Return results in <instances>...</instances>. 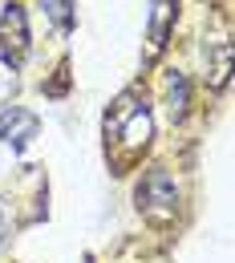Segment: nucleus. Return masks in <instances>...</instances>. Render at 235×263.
Here are the masks:
<instances>
[{"label": "nucleus", "mask_w": 235, "mask_h": 263, "mask_svg": "<svg viewBox=\"0 0 235 263\" xmlns=\"http://www.w3.org/2000/svg\"><path fill=\"white\" fill-rule=\"evenodd\" d=\"M105 134H114L126 150H142L150 142V109H146V101L142 105L134 98L118 101L114 118H105Z\"/></svg>", "instance_id": "obj_2"}, {"label": "nucleus", "mask_w": 235, "mask_h": 263, "mask_svg": "<svg viewBox=\"0 0 235 263\" xmlns=\"http://www.w3.org/2000/svg\"><path fill=\"white\" fill-rule=\"evenodd\" d=\"M170 16H174V8H170V0H154V12H150V49L158 53L162 45H167V29H170Z\"/></svg>", "instance_id": "obj_6"}, {"label": "nucleus", "mask_w": 235, "mask_h": 263, "mask_svg": "<svg viewBox=\"0 0 235 263\" xmlns=\"http://www.w3.org/2000/svg\"><path fill=\"white\" fill-rule=\"evenodd\" d=\"M138 211L150 223H170L174 219V211H178V186H174V178L162 166H154L142 178V186H138Z\"/></svg>", "instance_id": "obj_1"}, {"label": "nucleus", "mask_w": 235, "mask_h": 263, "mask_svg": "<svg viewBox=\"0 0 235 263\" xmlns=\"http://www.w3.org/2000/svg\"><path fill=\"white\" fill-rule=\"evenodd\" d=\"M12 93H16V65L8 57H0V109L12 101Z\"/></svg>", "instance_id": "obj_9"}, {"label": "nucleus", "mask_w": 235, "mask_h": 263, "mask_svg": "<svg viewBox=\"0 0 235 263\" xmlns=\"http://www.w3.org/2000/svg\"><path fill=\"white\" fill-rule=\"evenodd\" d=\"M0 45L12 49V53H25L29 49V21H25V8L21 4H8L4 16H0Z\"/></svg>", "instance_id": "obj_4"}, {"label": "nucleus", "mask_w": 235, "mask_h": 263, "mask_svg": "<svg viewBox=\"0 0 235 263\" xmlns=\"http://www.w3.org/2000/svg\"><path fill=\"white\" fill-rule=\"evenodd\" d=\"M29 138H37V114L21 105H4L0 109V142H8L12 150H25Z\"/></svg>", "instance_id": "obj_3"}, {"label": "nucleus", "mask_w": 235, "mask_h": 263, "mask_svg": "<svg viewBox=\"0 0 235 263\" xmlns=\"http://www.w3.org/2000/svg\"><path fill=\"white\" fill-rule=\"evenodd\" d=\"M167 93H170V109L183 118L187 98H191V85H187V77H183V73H170V77H167Z\"/></svg>", "instance_id": "obj_7"}, {"label": "nucleus", "mask_w": 235, "mask_h": 263, "mask_svg": "<svg viewBox=\"0 0 235 263\" xmlns=\"http://www.w3.org/2000/svg\"><path fill=\"white\" fill-rule=\"evenodd\" d=\"M45 12H49V21H53L61 33L73 29V0H45Z\"/></svg>", "instance_id": "obj_8"}, {"label": "nucleus", "mask_w": 235, "mask_h": 263, "mask_svg": "<svg viewBox=\"0 0 235 263\" xmlns=\"http://www.w3.org/2000/svg\"><path fill=\"white\" fill-rule=\"evenodd\" d=\"M0 243H4V211H0Z\"/></svg>", "instance_id": "obj_10"}, {"label": "nucleus", "mask_w": 235, "mask_h": 263, "mask_svg": "<svg viewBox=\"0 0 235 263\" xmlns=\"http://www.w3.org/2000/svg\"><path fill=\"white\" fill-rule=\"evenodd\" d=\"M207 61H211V85L223 89L227 85V73H231V41H211L207 45Z\"/></svg>", "instance_id": "obj_5"}]
</instances>
